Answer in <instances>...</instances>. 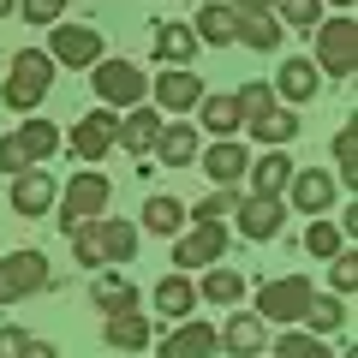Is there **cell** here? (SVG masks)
<instances>
[{
	"label": "cell",
	"mask_w": 358,
	"mask_h": 358,
	"mask_svg": "<svg viewBox=\"0 0 358 358\" xmlns=\"http://www.w3.org/2000/svg\"><path fill=\"white\" fill-rule=\"evenodd\" d=\"M54 90V60L48 48H18L13 54V72L0 84V102L13 108V114H36V102Z\"/></svg>",
	"instance_id": "obj_1"
},
{
	"label": "cell",
	"mask_w": 358,
	"mask_h": 358,
	"mask_svg": "<svg viewBox=\"0 0 358 358\" xmlns=\"http://www.w3.org/2000/svg\"><path fill=\"white\" fill-rule=\"evenodd\" d=\"M317 72L322 78H352L358 72V18L352 13H334V18H317Z\"/></svg>",
	"instance_id": "obj_2"
},
{
	"label": "cell",
	"mask_w": 358,
	"mask_h": 358,
	"mask_svg": "<svg viewBox=\"0 0 358 358\" xmlns=\"http://www.w3.org/2000/svg\"><path fill=\"white\" fill-rule=\"evenodd\" d=\"M108 209V179L96 173V167H78L72 179H66V192L54 197V221H60L66 233L78 227V221H96Z\"/></svg>",
	"instance_id": "obj_3"
},
{
	"label": "cell",
	"mask_w": 358,
	"mask_h": 358,
	"mask_svg": "<svg viewBox=\"0 0 358 358\" xmlns=\"http://www.w3.org/2000/svg\"><path fill=\"white\" fill-rule=\"evenodd\" d=\"M90 84H96V102H108V108H131L150 96V72L138 60H108V54L90 66Z\"/></svg>",
	"instance_id": "obj_4"
},
{
	"label": "cell",
	"mask_w": 358,
	"mask_h": 358,
	"mask_svg": "<svg viewBox=\"0 0 358 358\" xmlns=\"http://www.w3.org/2000/svg\"><path fill=\"white\" fill-rule=\"evenodd\" d=\"M310 293L317 287L305 281V275H281V281H263L257 287V317L263 322H305V305H310Z\"/></svg>",
	"instance_id": "obj_5"
},
{
	"label": "cell",
	"mask_w": 358,
	"mask_h": 358,
	"mask_svg": "<svg viewBox=\"0 0 358 358\" xmlns=\"http://www.w3.org/2000/svg\"><path fill=\"white\" fill-rule=\"evenodd\" d=\"M54 275H48V257L42 251H6L0 257V305H18V299L42 293Z\"/></svg>",
	"instance_id": "obj_6"
},
{
	"label": "cell",
	"mask_w": 358,
	"mask_h": 358,
	"mask_svg": "<svg viewBox=\"0 0 358 358\" xmlns=\"http://www.w3.org/2000/svg\"><path fill=\"white\" fill-rule=\"evenodd\" d=\"M114 131H120V108H108V102H102V108H90V114H84V120L72 126L66 150H72V155H78L84 167H96V162H102L108 150H114Z\"/></svg>",
	"instance_id": "obj_7"
},
{
	"label": "cell",
	"mask_w": 358,
	"mask_h": 358,
	"mask_svg": "<svg viewBox=\"0 0 358 358\" xmlns=\"http://www.w3.org/2000/svg\"><path fill=\"white\" fill-rule=\"evenodd\" d=\"M54 42H48V60L66 66V72H90L102 60V30L96 24H48Z\"/></svg>",
	"instance_id": "obj_8"
},
{
	"label": "cell",
	"mask_w": 358,
	"mask_h": 358,
	"mask_svg": "<svg viewBox=\"0 0 358 358\" xmlns=\"http://www.w3.org/2000/svg\"><path fill=\"white\" fill-rule=\"evenodd\" d=\"M233 227H239V239H251V245L275 239V233L287 227V209H281V197H263V192L239 197V203H233Z\"/></svg>",
	"instance_id": "obj_9"
},
{
	"label": "cell",
	"mask_w": 358,
	"mask_h": 358,
	"mask_svg": "<svg viewBox=\"0 0 358 358\" xmlns=\"http://www.w3.org/2000/svg\"><path fill=\"white\" fill-rule=\"evenodd\" d=\"M54 197H60V185H54V173H48L42 162H30V167H18V173H13V209H18L24 221L48 215Z\"/></svg>",
	"instance_id": "obj_10"
},
{
	"label": "cell",
	"mask_w": 358,
	"mask_h": 358,
	"mask_svg": "<svg viewBox=\"0 0 358 358\" xmlns=\"http://www.w3.org/2000/svg\"><path fill=\"white\" fill-rule=\"evenodd\" d=\"M215 257H227V221H197L185 239L173 233V263L179 268H203Z\"/></svg>",
	"instance_id": "obj_11"
},
{
	"label": "cell",
	"mask_w": 358,
	"mask_h": 358,
	"mask_svg": "<svg viewBox=\"0 0 358 358\" xmlns=\"http://www.w3.org/2000/svg\"><path fill=\"white\" fill-rule=\"evenodd\" d=\"M155 108L162 114H192L197 102H203V78L192 72V66H167V72H155Z\"/></svg>",
	"instance_id": "obj_12"
},
{
	"label": "cell",
	"mask_w": 358,
	"mask_h": 358,
	"mask_svg": "<svg viewBox=\"0 0 358 358\" xmlns=\"http://www.w3.org/2000/svg\"><path fill=\"white\" fill-rule=\"evenodd\" d=\"M293 155H287V143H263V155L257 162H245V179H251V192L263 197H281L287 192V179H293Z\"/></svg>",
	"instance_id": "obj_13"
},
{
	"label": "cell",
	"mask_w": 358,
	"mask_h": 358,
	"mask_svg": "<svg viewBox=\"0 0 358 358\" xmlns=\"http://www.w3.org/2000/svg\"><path fill=\"white\" fill-rule=\"evenodd\" d=\"M287 192H293L299 215H329L334 209V173H322V167H293Z\"/></svg>",
	"instance_id": "obj_14"
},
{
	"label": "cell",
	"mask_w": 358,
	"mask_h": 358,
	"mask_svg": "<svg viewBox=\"0 0 358 358\" xmlns=\"http://www.w3.org/2000/svg\"><path fill=\"white\" fill-rule=\"evenodd\" d=\"M221 346V329L215 322H197V317H179L173 334L162 341V358H209Z\"/></svg>",
	"instance_id": "obj_15"
},
{
	"label": "cell",
	"mask_w": 358,
	"mask_h": 358,
	"mask_svg": "<svg viewBox=\"0 0 358 358\" xmlns=\"http://www.w3.org/2000/svg\"><path fill=\"white\" fill-rule=\"evenodd\" d=\"M155 131H162V108H143V102H131L126 114H120L114 150H126V155H150V150H155Z\"/></svg>",
	"instance_id": "obj_16"
},
{
	"label": "cell",
	"mask_w": 358,
	"mask_h": 358,
	"mask_svg": "<svg viewBox=\"0 0 358 358\" xmlns=\"http://www.w3.org/2000/svg\"><path fill=\"white\" fill-rule=\"evenodd\" d=\"M245 299V275L239 268H227L215 257V263H203V281H197V305H215V310H233Z\"/></svg>",
	"instance_id": "obj_17"
},
{
	"label": "cell",
	"mask_w": 358,
	"mask_h": 358,
	"mask_svg": "<svg viewBox=\"0 0 358 358\" xmlns=\"http://www.w3.org/2000/svg\"><path fill=\"white\" fill-rule=\"evenodd\" d=\"M197 162H203V173L215 179V185H239V179H245V162H251V150H245L239 138H221V143H209V150H197Z\"/></svg>",
	"instance_id": "obj_18"
},
{
	"label": "cell",
	"mask_w": 358,
	"mask_h": 358,
	"mask_svg": "<svg viewBox=\"0 0 358 358\" xmlns=\"http://www.w3.org/2000/svg\"><path fill=\"white\" fill-rule=\"evenodd\" d=\"M281 36H287V24L275 13H233V42H245V48L275 54V48H281Z\"/></svg>",
	"instance_id": "obj_19"
},
{
	"label": "cell",
	"mask_w": 358,
	"mask_h": 358,
	"mask_svg": "<svg viewBox=\"0 0 358 358\" xmlns=\"http://www.w3.org/2000/svg\"><path fill=\"white\" fill-rule=\"evenodd\" d=\"M317 90H322V72H317V60H305V54L281 60V72H275V96H281V102H310Z\"/></svg>",
	"instance_id": "obj_20"
},
{
	"label": "cell",
	"mask_w": 358,
	"mask_h": 358,
	"mask_svg": "<svg viewBox=\"0 0 358 358\" xmlns=\"http://www.w3.org/2000/svg\"><path fill=\"white\" fill-rule=\"evenodd\" d=\"M155 162L162 167H192L197 162V131L185 126V120H162V131H155Z\"/></svg>",
	"instance_id": "obj_21"
},
{
	"label": "cell",
	"mask_w": 358,
	"mask_h": 358,
	"mask_svg": "<svg viewBox=\"0 0 358 358\" xmlns=\"http://www.w3.org/2000/svg\"><path fill=\"white\" fill-rule=\"evenodd\" d=\"M96 245H102V263H138V227L120 215H96Z\"/></svg>",
	"instance_id": "obj_22"
},
{
	"label": "cell",
	"mask_w": 358,
	"mask_h": 358,
	"mask_svg": "<svg viewBox=\"0 0 358 358\" xmlns=\"http://www.w3.org/2000/svg\"><path fill=\"white\" fill-rule=\"evenodd\" d=\"M102 341L114 346V352H143V346H150V317H143L138 305H131V310H114V317L102 322Z\"/></svg>",
	"instance_id": "obj_23"
},
{
	"label": "cell",
	"mask_w": 358,
	"mask_h": 358,
	"mask_svg": "<svg viewBox=\"0 0 358 358\" xmlns=\"http://www.w3.org/2000/svg\"><path fill=\"white\" fill-rule=\"evenodd\" d=\"M221 341H227V352L257 358V352L268 346V329H263V317H257V310H233V317H227V329H221Z\"/></svg>",
	"instance_id": "obj_24"
},
{
	"label": "cell",
	"mask_w": 358,
	"mask_h": 358,
	"mask_svg": "<svg viewBox=\"0 0 358 358\" xmlns=\"http://www.w3.org/2000/svg\"><path fill=\"white\" fill-rule=\"evenodd\" d=\"M90 305L102 310V317H114V310H131V305H138V287H131L120 268H108V263H102V275H96V287H90Z\"/></svg>",
	"instance_id": "obj_25"
},
{
	"label": "cell",
	"mask_w": 358,
	"mask_h": 358,
	"mask_svg": "<svg viewBox=\"0 0 358 358\" xmlns=\"http://www.w3.org/2000/svg\"><path fill=\"white\" fill-rule=\"evenodd\" d=\"M150 305L162 310V317H192L197 310V281H185V268L179 275H167V281H155V293H150Z\"/></svg>",
	"instance_id": "obj_26"
},
{
	"label": "cell",
	"mask_w": 358,
	"mask_h": 358,
	"mask_svg": "<svg viewBox=\"0 0 358 358\" xmlns=\"http://www.w3.org/2000/svg\"><path fill=\"white\" fill-rule=\"evenodd\" d=\"M203 48V42H197V30L192 24H155V60L162 66H192V54Z\"/></svg>",
	"instance_id": "obj_27"
},
{
	"label": "cell",
	"mask_w": 358,
	"mask_h": 358,
	"mask_svg": "<svg viewBox=\"0 0 358 358\" xmlns=\"http://www.w3.org/2000/svg\"><path fill=\"white\" fill-rule=\"evenodd\" d=\"M245 131H251L257 143H293V138H299V114L275 102V108H263L257 120H245Z\"/></svg>",
	"instance_id": "obj_28"
},
{
	"label": "cell",
	"mask_w": 358,
	"mask_h": 358,
	"mask_svg": "<svg viewBox=\"0 0 358 358\" xmlns=\"http://www.w3.org/2000/svg\"><path fill=\"white\" fill-rule=\"evenodd\" d=\"M192 114H197V126H209L215 138H233V131H239V102H233V96H209L203 90V102H197Z\"/></svg>",
	"instance_id": "obj_29"
},
{
	"label": "cell",
	"mask_w": 358,
	"mask_h": 358,
	"mask_svg": "<svg viewBox=\"0 0 358 358\" xmlns=\"http://www.w3.org/2000/svg\"><path fill=\"white\" fill-rule=\"evenodd\" d=\"M13 143L24 150V162H48V155L60 150V131H54L48 120H24V126L13 131Z\"/></svg>",
	"instance_id": "obj_30"
},
{
	"label": "cell",
	"mask_w": 358,
	"mask_h": 358,
	"mask_svg": "<svg viewBox=\"0 0 358 358\" xmlns=\"http://www.w3.org/2000/svg\"><path fill=\"white\" fill-rule=\"evenodd\" d=\"M192 30H197V42H209V48H227V42H233V6L209 0L203 13L192 18Z\"/></svg>",
	"instance_id": "obj_31"
},
{
	"label": "cell",
	"mask_w": 358,
	"mask_h": 358,
	"mask_svg": "<svg viewBox=\"0 0 358 358\" xmlns=\"http://www.w3.org/2000/svg\"><path fill=\"white\" fill-rule=\"evenodd\" d=\"M179 221H185V203H179V197L155 192L150 203H143V233H162V239H173V233H179Z\"/></svg>",
	"instance_id": "obj_32"
},
{
	"label": "cell",
	"mask_w": 358,
	"mask_h": 358,
	"mask_svg": "<svg viewBox=\"0 0 358 358\" xmlns=\"http://www.w3.org/2000/svg\"><path fill=\"white\" fill-rule=\"evenodd\" d=\"M305 251L317 257V263H329L334 251H346V227H341V221H329V215H310V227H305Z\"/></svg>",
	"instance_id": "obj_33"
},
{
	"label": "cell",
	"mask_w": 358,
	"mask_h": 358,
	"mask_svg": "<svg viewBox=\"0 0 358 358\" xmlns=\"http://www.w3.org/2000/svg\"><path fill=\"white\" fill-rule=\"evenodd\" d=\"M305 322H310V334H341V329H346V299H341V293H334V299H317V293H310Z\"/></svg>",
	"instance_id": "obj_34"
},
{
	"label": "cell",
	"mask_w": 358,
	"mask_h": 358,
	"mask_svg": "<svg viewBox=\"0 0 358 358\" xmlns=\"http://www.w3.org/2000/svg\"><path fill=\"white\" fill-rule=\"evenodd\" d=\"M281 329H287V322H281ZM275 352H281V358H329V334L287 329V334H275Z\"/></svg>",
	"instance_id": "obj_35"
},
{
	"label": "cell",
	"mask_w": 358,
	"mask_h": 358,
	"mask_svg": "<svg viewBox=\"0 0 358 358\" xmlns=\"http://www.w3.org/2000/svg\"><path fill=\"white\" fill-rule=\"evenodd\" d=\"M268 13L281 18V24H299V30H317V18H322V0H268Z\"/></svg>",
	"instance_id": "obj_36"
},
{
	"label": "cell",
	"mask_w": 358,
	"mask_h": 358,
	"mask_svg": "<svg viewBox=\"0 0 358 358\" xmlns=\"http://www.w3.org/2000/svg\"><path fill=\"white\" fill-rule=\"evenodd\" d=\"M233 203H239V192H233V185H215V192H209L197 209H185V215H192V221H227Z\"/></svg>",
	"instance_id": "obj_37"
},
{
	"label": "cell",
	"mask_w": 358,
	"mask_h": 358,
	"mask_svg": "<svg viewBox=\"0 0 358 358\" xmlns=\"http://www.w3.org/2000/svg\"><path fill=\"white\" fill-rule=\"evenodd\" d=\"M233 102H239V126H245L263 108H275V84H245V90H233Z\"/></svg>",
	"instance_id": "obj_38"
},
{
	"label": "cell",
	"mask_w": 358,
	"mask_h": 358,
	"mask_svg": "<svg viewBox=\"0 0 358 358\" xmlns=\"http://www.w3.org/2000/svg\"><path fill=\"white\" fill-rule=\"evenodd\" d=\"M18 352L54 358V346H48V341H36V334H24V329H0V358H18Z\"/></svg>",
	"instance_id": "obj_39"
},
{
	"label": "cell",
	"mask_w": 358,
	"mask_h": 358,
	"mask_svg": "<svg viewBox=\"0 0 358 358\" xmlns=\"http://www.w3.org/2000/svg\"><path fill=\"white\" fill-rule=\"evenodd\" d=\"M329 263H334V293L346 299V293H352V287H358V257H352V251H334Z\"/></svg>",
	"instance_id": "obj_40"
},
{
	"label": "cell",
	"mask_w": 358,
	"mask_h": 358,
	"mask_svg": "<svg viewBox=\"0 0 358 358\" xmlns=\"http://www.w3.org/2000/svg\"><path fill=\"white\" fill-rule=\"evenodd\" d=\"M72 0H24V24H60V13Z\"/></svg>",
	"instance_id": "obj_41"
},
{
	"label": "cell",
	"mask_w": 358,
	"mask_h": 358,
	"mask_svg": "<svg viewBox=\"0 0 358 358\" xmlns=\"http://www.w3.org/2000/svg\"><path fill=\"white\" fill-rule=\"evenodd\" d=\"M334 167H341V179H352V126H341V138H334Z\"/></svg>",
	"instance_id": "obj_42"
},
{
	"label": "cell",
	"mask_w": 358,
	"mask_h": 358,
	"mask_svg": "<svg viewBox=\"0 0 358 358\" xmlns=\"http://www.w3.org/2000/svg\"><path fill=\"white\" fill-rule=\"evenodd\" d=\"M233 13H268V0H227Z\"/></svg>",
	"instance_id": "obj_43"
},
{
	"label": "cell",
	"mask_w": 358,
	"mask_h": 358,
	"mask_svg": "<svg viewBox=\"0 0 358 358\" xmlns=\"http://www.w3.org/2000/svg\"><path fill=\"white\" fill-rule=\"evenodd\" d=\"M13 6H18V0H0V18H6V13H13Z\"/></svg>",
	"instance_id": "obj_44"
},
{
	"label": "cell",
	"mask_w": 358,
	"mask_h": 358,
	"mask_svg": "<svg viewBox=\"0 0 358 358\" xmlns=\"http://www.w3.org/2000/svg\"><path fill=\"white\" fill-rule=\"evenodd\" d=\"M334 6H341V13H346V6H352V0H334Z\"/></svg>",
	"instance_id": "obj_45"
}]
</instances>
